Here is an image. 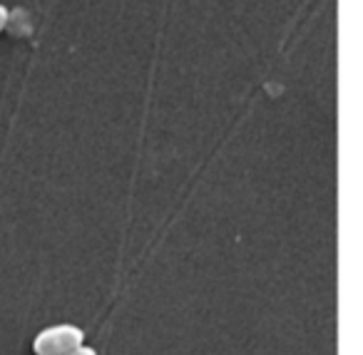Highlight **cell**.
Returning <instances> with one entry per match:
<instances>
[{
    "label": "cell",
    "mask_w": 363,
    "mask_h": 355,
    "mask_svg": "<svg viewBox=\"0 0 363 355\" xmlns=\"http://www.w3.org/2000/svg\"><path fill=\"white\" fill-rule=\"evenodd\" d=\"M85 345V330L75 323H55L43 328L33 338V353L35 355H60Z\"/></svg>",
    "instance_id": "obj_1"
},
{
    "label": "cell",
    "mask_w": 363,
    "mask_h": 355,
    "mask_svg": "<svg viewBox=\"0 0 363 355\" xmlns=\"http://www.w3.org/2000/svg\"><path fill=\"white\" fill-rule=\"evenodd\" d=\"M60 355H97V350L90 348V345H80V348L67 350V353H60Z\"/></svg>",
    "instance_id": "obj_2"
},
{
    "label": "cell",
    "mask_w": 363,
    "mask_h": 355,
    "mask_svg": "<svg viewBox=\"0 0 363 355\" xmlns=\"http://www.w3.org/2000/svg\"><path fill=\"white\" fill-rule=\"evenodd\" d=\"M8 18H11V16H8V8H6V6H0V33L6 30V26H8Z\"/></svg>",
    "instance_id": "obj_3"
}]
</instances>
